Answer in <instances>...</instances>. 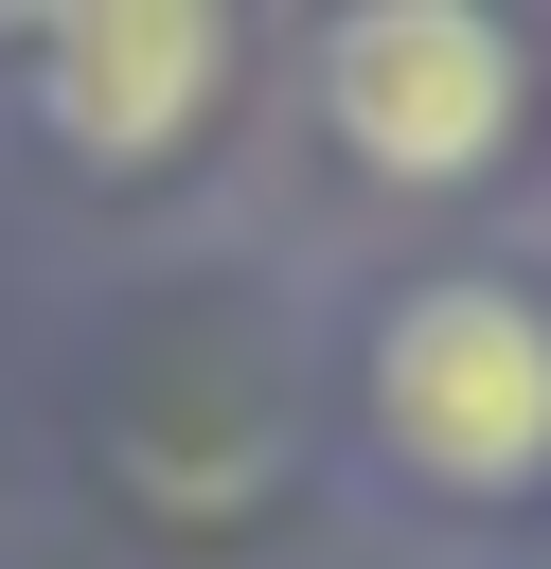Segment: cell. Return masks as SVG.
<instances>
[{"label": "cell", "instance_id": "3", "mask_svg": "<svg viewBox=\"0 0 551 569\" xmlns=\"http://www.w3.org/2000/svg\"><path fill=\"white\" fill-rule=\"evenodd\" d=\"M18 71H36V124L71 160L142 178V160L196 142V107H231V18H196V0H89V18H36Z\"/></svg>", "mask_w": 551, "mask_h": 569}, {"label": "cell", "instance_id": "2", "mask_svg": "<svg viewBox=\"0 0 551 569\" xmlns=\"http://www.w3.org/2000/svg\"><path fill=\"white\" fill-rule=\"evenodd\" d=\"M320 124H338L355 178L444 196V178L515 160V124H533V53H515V18H480V0H373V18L320 36Z\"/></svg>", "mask_w": 551, "mask_h": 569}, {"label": "cell", "instance_id": "1", "mask_svg": "<svg viewBox=\"0 0 551 569\" xmlns=\"http://www.w3.org/2000/svg\"><path fill=\"white\" fill-rule=\"evenodd\" d=\"M373 445L427 498H533L551 480V302L498 267H444L373 320Z\"/></svg>", "mask_w": 551, "mask_h": 569}]
</instances>
